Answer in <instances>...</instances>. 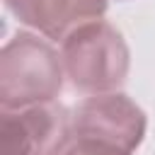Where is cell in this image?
Wrapping results in <instances>:
<instances>
[{
	"label": "cell",
	"mask_w": 155,
	"mask_h": 155,
	"mask_svg": "<svg viewBox=\"0 0 155 155\" xmlns=\"http://www.w3.org/2000/svg\"><path fill=\"white\" fill-rule=\"evenodd\" d=\"M61 48L51 39L19 29L0 48V111L56 102L65 82Z\"/></svg>",
	"instance_id": "6da1fadb"
},
{
	"label": "cell",
	"mask_w": 155,
	"mask_h": 155,
	"mask_svg": "<svg viewBox=\"0 0 155 155\" xmlns=\"http://www.w3.org/2000/svg\"><path fill=\"white\" fill-rule=\"evenodd\" d=\"M68 82L82 94L121 90L131 70V48L111 22L92 19L75 27L61 41Z\"/></svg>",
	"instance_id": "7a4b0ae2"
},
{
	"label": "cell",
	"mask_w": 155,
	"mask_h": 155,
	"mask_svg": "<svg viewBox=\"0 0 155 155\" xmlns=\"http://www.w3.org/2000/svg\"><path fill=\"white\" fill-rule=\"evenodd\" d=\"M73 116V138H90L116 145L126 153H136L145 140L148 114L126 92H102L87 94Z\"/></svg>",
	"instance_id": "3957f363"
},
{
	"label": "cell",
	"mask_w": 155,
	"mask_h": 155,
	"mask_svg": "<svg viewBox=\"0 0 155 155\" xmlns=\"http://www.w3.org/2000/svg\"><path fill=\"white\" fill-rule=\"evenodd\" d=\"M73 140V116L56 102L0 111V155H61Z\"/></svg>",
	"instance_id": "277c9868"
},
{
	"label": "cell",
	"mask_w": 155,
	"mask_h": 155,
	"mask_svg": "<svg viewBox=\"0 0 155 155\" xmlns=\"http://www.w3.org/2000/svg\"><path fill=\"white\" fill-rule=\"evenodd\" d=\"M5 7L22 27L51 41H63L75 27L102 19L109 0H5Z\"/></svg>",
	"instance_id": "5b68a950"
},
{
	"label": "cell",
	"mask_w": 155,
	"mask_h": 155,
	"mask_svg": "<svg viewBox=\"0 0 155 155\" xmlns=\"http://www.w3.org/2000/svg\"><path fill=\"white\" fill-rule=\"evenodd\" d=\"M61 155H131L116 145L102 143V140H90V138H73Z\"/></svg>",
	"instance_id": "8992f818"
},
{
	"label": "cell",
	"mask_w": 155,
	"mask_h": 155,
	"mask_svg": "<svg viewBox=\"0 0 155 155\" xmlns=\"http://www.w3.org/2000/svg\"><path fill=\"white\" fill-rule=\"evenodd\" d=\"M121 2H126V0H121Z\"/></svg>",
	"instance_id": "52a82bcc"
}]
</instances>
